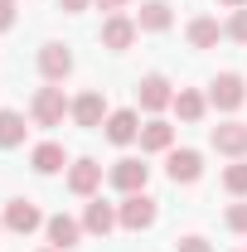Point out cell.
Segmentation results:
<instances>
[{"instance_id": "obj_1", "label": "cell", "mask_w": 247, "mask_h": 252, "mask_svg": "<svg viewBox=\"0 0 247 252\" xmlns=\"http://www.w3.org/2000/svg\"><path fill=\"white\" fill-rule=\"evenodd\" d=\"M30 117H34V126H63V117H73V102L63 97L59 83H49V88H39V93H34Z\"/></svg>"}, {"instance_id": "obj_2", "label": "cell", "mask_w": 247, "mask_h": 252, "mask_svg": "<svg viewBox=\"0 0 247 252\" xmlns=\"http://www.w3.org/2000/svg\"><path fill=\"white\" fill-rule=\"evenodd\" d=\"M117 219H122L126 233H146V228L160 219V204H155L146 189H141V194H122V204H117Z\"/></svg>"}, {"instance_id": "obj_3", "label": "cell", "mask_w": 247, "mask_h": 252, "mask_svg": "<svg viewBox=\"0 0 247 252\" xmlns=\"http://www.w3.org/2000/svg\"><path fill=\"white\" fill-rule=\"evenodd\" d=\"M243 102H247L243 73H218L214 83H209V107H218V112H238Z\"/></svg>"}, {"instance_id": "obj_4", "label": "cell", "mask_w": 247, "mask_h": 252, "mask_svg": "<svg viewBox=\"0 0 247 252\" xmlns=\"http://www.w3.org/2000/svg\"><path fill=\"white\" fill-rule=\"evenodd\" d=\"M107 180H112V189H117V194H141V189H146V180H151V165H141L136 156H122L112 170H107Z\"/></svg>"}, {"instance_id": "obj_5", "label": "cell", "mask_w": 247, "mask_h": 252, "mask_svg": "<svg viewBox=\"0 0 247 252\" xmlns=\"http://www.w3.org/2000/svg\"><path fill=\"white\" fill-rule=\"evenodd\" d=\"M209 146H214L218 156L243 160L247 156V122H218L214 131H209Z\"/></svg>"}, {"instance_id": "obj_6", "label": "cell", "mask_w": 247, "mask_h": 252, "mask_svg": "<svg viewBox=\"0 0 247 252\" xmlns=\"http://www.w3.org/2000/svg\"><path fill=\"white\" fill-rule=\"evenodd\" d=\"M136 34H141V25H136L131 15H107V20H102V49L126 54V49L136 44Z\"/></svg>"}, {"instance_id": "obj_7", "label": "cell", "mask_w": 247, "mask_h": 252, "mask_svg": "<svg viewBox=\"0 0 247 252\" xmlns=\"http://www.w3.org/2000/svg\"><path fill=\"white\" fill-rule=\"evenodd\" d=\"M136 102H141L146 112H165V107H175V88H170V78H165V73H146L141 88H136Z\"/></svg>"}, {"instance_id": "obj_8", "label": "cell", "mask_w": 247, "mask_h": 252, "mask_svg": "<svg viewBox=\"0 0 247 252\" xmlns=\"http://www.w3.org/2000/svg\"><path fill=\"white\" fill-rule=\"evenodd\" d=\"M44 214H39V204H30V199H10L5 204V228L10 233H20V238H30L34 228H44Z\"/></svg>"}, {"instance_id": "obj_9", "label": "cell", "mask_w": 247, "mask_h": 252, "mask_svg": "<svg viewBox=\"0 0 247 252\" xmlns=\"http://www.w3.org/2000/svg\"><path fill=\"white\" fill-rule=\"evenodd\" d=\"M107 117H112V112H107V97L97 93V88H88L83 97H73V122L83 126V131H97Z\"/></svg>"}, {"instance_id": "obj_10", "label": "cell", "mask_w": 247, "mask_h": 252, "mask_svg": "<svg viewBox=\"0 0 247 252\" xmlns=\"http://www.w3.org/2000/svg\"><path fill=\"white\" fill-rule=\"evenodd\" d=\"M102 126H107V141H112V146H131V141H141V112H136V107L112 112Z\"/></svg>"}, {"instance_id": "obj_11", "label": "cell", "mask_w": 247, "mask_h": 252, "mask_svg": "<svg viewBox=\"0 0 247 252\" xmlns=\"http://www.w3.org/2000/svg\"><path fill=\"white\" fill-rule=\"evenodd\" d=\"M97 185H102V165H97V160L83 156V160H73V165H68V189H73L78 199H93Z\"/></svg>"}, {"instance_id": "obj_12", "label": "cell", "mask_w": 247, "mask_h": 252, "mask_svg": "<svg viewBox=\"0 0 247 252\" xmlns=\"http://www.w3.org/2000/svg\"><path fill=\"white\" fill-rule=\"evenodd\" d=\"M165 175H170L175 185H194V180L204 175V156H199V151H170V156H165Z\"/></svg>"}, {"instance_id": "obj_13", "label": "cell", "mask_w": 247, "mask_h": 252, "mask_svg": "<svg viewBox=\"0 0 247 252\" xmlns=\"http://www.w3.org/2000/svg\"><path fill=\"white\" fill-rule=\"evenodd\" d=\"M141 151H146V156H170V151H175V126L151 117V122L141 126Z\"/></svg>"}, {"instance_id": "obj_14", "label": "cell", "mask_w": 247, "mask_h": 252, "mask_svg": "<svg viewBox=\"0 0 247 252\" xmlns=\"http://www.w3.org/2000/svg\"><path fill=\"white\" fill-rule=\"evenodd\" d=\"M39 73H44V83H63L73 73V54L63 44H44L39 49Z\"/></svg>"}, {"instance_id": "obj_15", "label": "cell", "mask_w": 247, "mask_h": 252, "mask_svg": "<svg viewBox=\"0 0 247 252\" xmlns=\"http://www.w3.org/2000/svg\"><path fill=\"white\" fill-rule=\"evenodd\" d=\"M83 228H88V233H97V238H107L112 228H122V219H117V204H107V199H93V204L83 209Z\"/></svg>"}, {"instance_id": "obj_16", "label": "cell", "mask_w": 247, "mask_h": 252, "mask_svg": "<svg viewBox=\"0 0 247 252\" xmlns=\"http://www.w3.org/2000/svg\"><path fill=\"white\" fill-rule=\"evenodd\" d=\"M44 233H49V243H54L59 252H68V248H78V238H83L88 228H83L78 219H68V214H54V219L44 223Z\"/></svg>"}, {"instance_id": "obj_17", "label": "cell", "mask_w": 247, "mask_h": 252, "mask_svg": "<svg viewBox=\"0 0 247 252\" xmlns=\"http://www.w3.org/2000/svg\"><path fill=\"white\" fill-rule=\"evenodd\" d=\"M30 165H34V175H59L63 165H68V151H63L59 141H39L30 151Z\"/></svg>"}, {"instance_id": "obj_18", "label": "cell", "mask_w": 247, "mask_h": 252, "mask_svg": "<svg viewBox=\"0 0 247 252\" xmlns=\"http://www.w3.org/2000/svg\"><path fill=\"white\" fill-rule=\"evenodd\" d=\"M136 25H141L146 34H165L170 25H175V15H170V5H165V0H146V5H141V15H136Z\"/></svg>"}, {"instance_id": "obj_19", "label": "cell", "mask_w": 247, "mask_h": 252, "mask_svg": "<svg viewBox=\"0 0 247 252\" xmlns=\"http://www.w3.org/2000/svg\"><path fill=\"white\" fill-rule=\"evenodd\" d=\"M189 44H194V49H214L218 39H223V25H218L214 15H199V20H189Z\"/></svg>"}, {"instance_id": "obj_20", "label": "cell", "mask_w": 247, "mask_h": 252, "mask_svg": "<svg viewBox=\"0 0 247 252\" xmlns=\"http://www.w3.org/2000/svg\"><path fill=\"white\" fill-rule=\"evenodd\" d=\"M25 117L20 112H10V107H0V151H15V146H25Z\"/></svg>"}, {"instance_id": "obj_21", "label": "cell", "mask_w": 247, "mask_h": 252, "mask_svg": "<svg viewBox=\"0 0 247 252\" xmlns=\"http://www.w3.org/2000/svg\"><path fill=\"white\" fill-rule=\"evenodd\" d=\"M175 112H180V122H204V112H209V97L194 93V88H180V93H175Z\"/></svg>"}, {"instance_id": "obj_22", "label": "cell", "mask_w": 247, "mask_h": 252, "mask_svg": "<svg viewBox=\"0 0 247 252\" xmlns=\"http://www.w3.org/2000/svg\"><path fill=\"white\" fill-rule=\"evenodd\" d=\"M223 189H228V194H238V199L247 194V160H233V165L223 170Z\"/></svg>"}, {"instance_id": "obj_23", "label": "cell", "mask_w": 247, "mask_h": 252, "mask_svg": "<svg viewBox=\"0 0 247 252\" xmlns=\"http://www.w3.org/2000/svg\"><path fill=\"white\" fill-rule=\"evenodd\" d=\"M223 34H228V39H238V44H247V5H243V10H233V20L223 25Z\"/></svg>"}, {"instance_id": "obj_24", "label": "cell", "mask_w": 247, "mask_h": 252, "mask_svg": "<svg viewBox=\"0 0 247 252\" xmlns=\"http://www.w3.org/2000/svg\"><path fill=\"white\" fill-rule=\"evenodd\" d=\"M228 228H233V233H247V204H233V209H228Z\"/></svg>"}, {"instance_id": "obj_25", "label": "cell", "mask_w": 247, "mask_h": 252, "mask_svg": "<svg viewBox=\"0 0 247 252\" xmlns=\"http://www.w3.org/2000/svg\"><path fill=\"white\" fill-rule=\"evenodd\" d=\"M175 252H214V248H209V238L189 233V238H180V243H175Z\"/></svg>"}, {"instance_id": "obj_26", "label": "cell", "mask_w": 247, "mask_h": 252, "mask_svg": "<svg viewBox=\"0 0 247 252\" xmlns=\"http://www.w3.org/2000/svg\"><path fill=\"white\" fill-rule=\"evenodd\" d=\"M15 25V0H0V34Z\"/></svg>"}, {"instance_id": "obj_27", "label": "cell", "mask_w": 247, "mask_h": 252, "mask_svg": "<svg viewBox=\"0 0 247 252\" xmlns=\"http://www.w3.org/2000/svg\"><path fill=\"white\" fill-rule=\"evenodd\" d=\"M93 5H97V10H107V15H122L131 0H93Z\"/></svg>"}, {"instance_id": "obj_28", "label": "cell", "mask_w": 247, "mask_h": 252, "mask_svg": "<svg viewBox=\"0 0 247 252\" xmlns=\"http://www.w3.org/2000/svg\"><path fill=\"white\" fill-rule=\"evenodd\" d=\"M88 5H93V0H59V10H68V15H83Z\"/></svg>"}, {"instance_id": "obj_29", "label": "cell", "mask_w": 247, "mask_h": 252, "mask_svg": "<svg viewBox=\"0 0 247 252\" xmlns=\"http://www.w3.org/2000/svg\"><path fill=\"white\" fill-rule=\"evenodd\" d=\"M218 5H228V10H243L247 0H218Z\"/></svg>"}, {"instance_id": "obj_30", "label": "cell", "mask_w": 247, "mask_h": 252, "mask_svg": "<svg viewBox=\"0 0 247 252\" xmlns=\"http://www.w3.org/2000/svg\"><path fill=\"white\" fill-rule=\"evenodd\" d=\"M0 228H5V219H0Z\"/></svg>"}, {"instance_id": "obj_31", "label": "cell", "mask_w": 247, "mask_h": 252, "mask_svg": "<svg viewBox=\"0 0 247 252\" xmlns=\"http://www.w3.org/2000/svg\"><path fill=\"white\" fill-rule=\"evenodd\" d=\"M49 252H59V248H49Z\"/></svg>"}]
</instances>
